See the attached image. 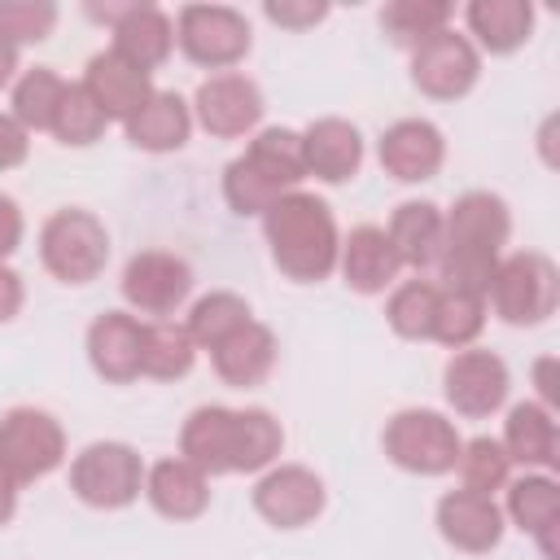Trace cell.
I'll return each instance as SVG.
<instances>
[{"instance_id":"obj_1","label":"cell","mask_w":560,"mask_h":560,"mask_svg":"<svg viewBox=\"0 0 560 560\" xmlns=\"http://www.w3.org/2000/svg\"><path fill=\"white\" fill-rule=\"evenodd\" d=\"M284 451V424L267 407H223L201 402L179 424V459L214 477L236 472H267L280 464Z\"/></svg>"},{"instance_id":"obj_2","label":"cell","mask_w":560,"mask_h":560,"mask_svg":"<svg viewBox=\"0 0 560 560\" xmlns=\"http://www.w3.org/2000/svg\"><path fill=\"white\" fill-rule=\"evenodd\" d=\"M512 241V210L490 188H468L442 210V254H438V284L481 293L490 289L494 267L503 262Z\"/></svg>"},{"instance_id":"obj_3","label":"cell","mask_w":560,"mask_h":560,"mask_svg":"<svg viewBox=\"0 0 560 560\" xmlns=\"http://www.w3.org/2000/svg\"><path fill=\"white\" fill-rule=\"evenodd\" d=\"M262 241L271 254V267L293 284H319L337 271L341 254V228L324 197L298 188L280 197L262 214Z\"/></svg>"},{"instance_id":"obj_4","label":"cell","mask_w":560,"mask_h":560,"mask_svg":"<svg viewBox=\"0 0 560 560\" xmlns=\"http://www.w3.org/2000/svg\"><path fill=\"white\" fill-rule=\"evenodd\" d=\"M306 179L302 136L293 127H258L249 144L223 166V201L241 219H262L280 197Z\"/></svg>"},{"instance_id":"obj_5","label":"cell","mask_w":560,"mask_h":560,"mask_svg":"<svg viewBox=\"0 0 560 560\" xmlns=\"http://www.w3.org/2000/svg\"><path fill=\"white\" fill-rule=\"evenodd\" d=\"M39 267L57 284H92L109 267V228L83 206H61L39 223Z\"/></svg>"},{"instance_id":"obj_6","label":"cell","mask_w":560,"mask_h":560,"mask_svg":"<svg viewBox=\"0 0 560 560\" xmlns=\"http://www.w3.org/2000/svg\"><path fill=\"white\" fill-rule=\"evenodd\" d=\"M560 306V267L542 249L503 254L490 276L486 311H494L508 328H538Z\"/></svg>"},{"instance_id":"obj_7","label":"cell","mask_w":560,"mask_h":560,"mask_svg":"<svg viewBox=\"0 0 560 560\" xmlns=\"http://www.w3.org/2000/svg\"><path fill=\"white\" fill-rule=\"evenodd\" d=\"M381 451L394 468L411 477H446L459 464L464 438L451 416L433 407H402L381 429Z\"/></svg>"},{"instance_id":"obj_8","label":"cell","mask_w":560,"mask_h":560,"mask_svg":"<svg viewBox=\"0 0 560 560\" xmlns=\"http://www.w3.org/2000/svg\"><path fill=\"white\" fill-rule=\"evenodd\" d=\"M144 459L131 442H88L70 459V494L96 512H122L144 494Z\"/></svg>"},{"instance_id":"obj_9","label":"cell","mask_w":560,"mask_h":560,"mask_svg":"<svg viewBox=\"0 0 560 560\" xmlns=\"http://www.w3.org/2000/svg\"><path fill=\"white\" fill-rule=\"evenodd\" d=\"M66 464V429L44 407H9L0 416V472L22 490Z\"/></svg>"},{"instance_id":"obj_10","label":"cell","mask_w":560,"mask_h":560,"mask_svg":"<svg viewBox=\"0 0 560 560\" xmlns=\"http://www.w3.org/2000/svg\"><path fill=\"white\" fill-rule=\"evenodd\" d=\"M171 22H175V48L192 66L214 74L236 70L254 48L249 18L232 4H184Z\"/></svg>"},{"instance_id":"obj_11","label":"cell","mask_w":560,"mask_h":560,"mask_svg":"<svg viewBox=\"0 0 560 560\" xmlns=\"http://www.w3.org/2000/svg\"><path fill=\"white\" fill-rule=\"evenodd\" d=\"M192 267L184 254L175 249H140L127 258L122 276H118V293L127 302L131 315L144 319H171L188 298H192Z\"/></svg>"},{"instance_id":"obj_12","label":"cell","mask_w":560,"mask_h":560,"mask_svg":"<svg viewBox=\"0 0 560 560\" xmlns=\"http://www.w3.org/2000/svg\"><path fill=\"white\" fill-rule=\"evenodd\" d=\"M442 394L446 407L464 420H486L494 411L508 407L512 394V368L503 354L486 350V346H468V350H451L446 368H442Z\"/></svg>"},{"instance_id":"obj_13","label":"cell","mask_w":560,"mask_h":560,"mask_svg":"<svg viewBox=\"0 0 560 560\" xmlns=\"http://www.w3.org/2000/svg\"><path fill=\"white\" fill-rule=\"evenodd\" d=\"M192 122L214 136V140H241V136H254L262 127V114H267V101H262V88L258 79L241 74V70H223V74H206L192 92Z\"/></svg>"},{"instance_id":"obj_14","label":"cell","mask_w":560,"mask_h":560,"mask_svg":"<svg viewBox=\"0 0 560 560\" xmlns=\"http://www.w3.org/2000/svg\"><path fill=\"white\" fill-rule=\"evenodd\" d=\"M249 503L271 529H306L324 516L328 486L306 464H271L267 472H258Z\"/></svg>"},{"instance_id":"obj_15","label":"cell","mask_w":560,"mask_h":560,"mask_svg":"<svg viewBox=\"0 0 560 560\" xmlns=\"http://www.w3.org/2000/svg\"><path fill=\"white\" fill-rule=\"evenodd\" d=\"M481 79V52L455 26L411 48V88L429 101H464Z\"/></svg>"},{"instance_id":"obj_16","label":"cell","mask_w":560,"mask_h":560,"mask_svg":"<svg viewBox=\"0 0 560 560\" xmlns=\"http://www.w3.org/2000/svg\"><path fill=\"white\" fill-rule=\"evenodd\" d=\"M376 162L398 184H424L446 162V136L429 118H398L376 140Z\"/></svg>"},{"instance_id":"obj_17","label":"cell","mask_w":560,"mask_h":560,"mask_svg":"<svg viewBox=\"0 0 560 560\" xmlns=\"http://www.w3.org/2000/svg\"><path fill=\"white\" fill-rule=\"evenodd\" d=\"M433 525L442 534L446 547L464 551V556H490L503 542V508L490 494H472V490H446L433 508Z\"/></svg>"},{"instance_id":"obj_18","label":"cell","mask_w":560,"mask_h":560,"mask_svg":"<svg viewBox=\"0 0 560 560\" xmlns=\"http://www.w3.org/2000/svg\"><path fill=\"white\" fill-rule=\"evenodd\" d=\"M302 162H306V179L319 184H350L363 166V131L341 118V114H324L311 118L302 131Z\"/></svg>"},{"instance_id":"obj_19","label":"cell","mask_w":560,"mask_h":560,"mask_svg":"<svg viewBox=\"0 0 560 560\" xmlns=\"http://www.w3.org/2000/svg\"><path fill=\"white\" fill-rule=\"evenodd\" d=\"M503 490V521L529 534L542 560H560V481L551 472H521Z\"/></svg>"},{"instance_id":"obj_20","label":"cell","mask_w":560,"mask_h":560,"mask_svg":"<svg viewBox=\"0 0 560 560\" xmlns=\"http://www.w3.org/2000/svg\"><path fill=\"white\" fill-rule=\"evenodd\" d=\"M140 337H144V319L131 311H101L88 324L83 350L88 363L101 381L109 385H131L140 381Z\"/></svg>"},{"instance_id":"obj_21","label":"cell","mask_w":560,"mask_h":560,"mask_svg":"<svg viewBox=\"0 0 560 560\" xmlns=\"http://www.w3.org/2000/svg\"><path fill=\"white\" fill-rule=\"evenodd\" d=\"M337 271H341V284L359 298H376V293H389L398 284V254L385 236V228L376 223H359L341 236V254H337Z\"/></svg>"},{"instance_id":"obj_22","label":"cell","mask_w":560,"mask_h":560,"mask_svg":"<svg viewBox=\"0 0 560 560\" xmlns=\"http://www.w3.org/2000/svg\"><path fill=\"white\" fill-rule=\"evenodd\" d=\"M109 35H114L109 52H118L127 66H136V70H144V74L162 70V66L171 61V52H175V22H171V13L158 9V4H136V0H127L122 18L109 26Z\"/></svg>"},{"instance_id":"obj_23","label":"cell","mask_w":560,"mask_h":560,"mask_svg":"<svg viewBox=\"0 0 560 560\" xmlns=\"http://www.w3.org/2000/svg\"><path fill=\"white\" fill-rule=\"evenodd\" d=\"M79 83H83V92L96 101V109H101L109 122H127V118L158 92V88H153V74L127 66V61H122L118 52H109V48H101V52L88 57Z\"/></svg>"},{"instance_id":"obj_24","label":"cell","mask_w":560,"mask_h":560,"mask_svg":"<svg viewBox=\"0 0 560 560\" xmlns=\"http://www.w3.org/2000/svg\"><path fill=\"white\" fill-rule=\"evenodd\" d=\"M499 442H503L512 468L521 464L525 472H551L556 477V468H560V424H556V411H547L542 402H534V398L512 402Z\"/></svg>"},{"instance_id":"obj_25","label":"cell","mask_w":560,"mask_h":560,"mask_svg":"<svg viewBox=\"0 0 560 560\" xmlns=\"http://www.w3.org/2000/svg\"><path fill=\"white\" fill-rule=\"evenodd\" d=\"M210 354V368H214V376L223 381V385H232V389H254V385H262L271 372H276V359H280V341H276V332L262 324V319H249V324H241L232 337H223L214 350H206Z\"/></svg>"},{"instance_id":"obj_26","label":"cell","mask_w":560,"mask_h":560,"mask_svg":"<svg viewBox=\"0 0 560 560\" xmlns=\"http://www.w3.org/2000/svg\"><path fill=\"white\" fill-rule=\"evenodd\" d=\"M144 499H149V508L158 516L184 525V521L206 516V508H210V477L201 468H192L188 459L166 455V459L144 468Z\"/></svg>"},{"instance_id":"obj_27","label":"cell","mask_w":560,"mask_h":560,"mask_svg":"<svg viewBox=\"0 0 560 560\" xmlns=\"http://www.w3.org/2000/svg\"><path fill=\"white\" fill-rule=\"evenodd\" d=\"M192 105L179 96V92H171V88H158L127 122H122V131H127V144L131 149H144V153H179L184 144H188V136H192Z\"/></svg>"},{"instance_id":"obj_28","label":"cell","mask_w":560,"mask_h":560,"mask_svg":"<svg viewBox=\"0 0 560 560\" xmlns=\"http://www.w3.org/2000/svg\"><path fill=\"white\" fill-rule=\"evenodd\" d=\"M534 4L529 0H472L464 9V26H468V39L477 52H490V57H508L516 48L529 44L534 35Z\"/></svg>"},{"instance_id":"obj_29","label":"cell","mask_w":560,"mask_h":560,"mask_svg":"<svg viewBox=\"0 0 560 560\" xmlns=\"http://www.w3.org/2000/svg\"><path fill=\"white\" fill-rule=\"evenodd\" d=\"M385 236H389V245H394L402 267H411L416 276L433 271L438 254H442V206H433V201L394 206V214L385 223Z\"/></svg>"},{"instance_id":"obj_30","label":"cell","mask_w":560,"mask_h":560,"mask_svg":"<svg viewBox=\"0 0 560 560\" xmlns=\"http://www.w3.org/2000/svg\"><path fill=\"white\" fill-rule=\"evenodd\" d=\"M197 363V346L175 319H144L140 337V376L149 381H184Z\"/></svg>"},{"instance_id":"obj_31","label":"cell","mask_w":560,"mask_h":560,"mask_svg":"<svg viewBox=\"0 0 560 560\" xmlns=\"http://www.w3.org/2000/svg\"><path fill=\"white\" fill-rule=\"evenodd\" d=\"M66 83L52 66H31L13 79V92H9V114L35 136V131H52V118H57V105L66 96Z\"/></svg>"},{"instance_id":"obj_32","label":"cell","mask_w":560,"mask_h":560,"mask_svg":"<svg viewBox=\"0 0 560 560\" xmlns=\"http://www.w3.org/2000/svg\"><path fill=\"white\" fill-rule=\"evenodd\" d=\"M438 293L442 284L438 280H398L385 298V324L394 337L402 341H429L433 337V319H438Z\"/></svg>"},{"instance_id":"obj_33","label":"cell","mask_w":560,"mask_h":560,"mask_svg":"<svg viewBox=\"0 0 560 560\" xmlns=\"http://www.w3.org/2000/svg\"><path fill=\"white\" fill-rule=\"evenodd\" d=\"M451 18H455V4H451V0H389V4L381 9V35H385L394 48L411 52V48L424 44L429 35L446 31Z\"/></svg>"},{"instance_id":"obj_34","label":"cell","mask_w":560,"mask_h":560,"mask_svg":"<svg viewBox=\"0 0 560 560\" xmlns=\"http://www.w3.org/2000/svg\"><path fill=\"white\" fill-rule=\"evenodd\" d=\"M254 319V311H249V302L241 298V293H232V289H210V293H201L192 306H188V319H184V328H188V337H192V346L197 350H214L223 337H232L241 324H249Z\"/></svg>"},{"instance_id":"obj_35","label":"cell","mask_w":560,"mask_h":560,"mask_svg":"<svg viewBox=\"0 0 560 560\" xmlns=\"http://www.w3.org/2000/svg\"><path fill=\"white\" fill-rule=\"evenodd\" d=\"M486 298L481 293H464V289H446L438 293V319H433V337L446 350H468L477 346V337L486 332Z\"/></svg>"},{"instance_id":"obj_36","label":"cell","mask_w":560,"mask_h":560,"mask_svg":"<svg viewBox=\"0 0 560 560\" xmlns=\"http://www.w3.org/2000/svg\"><path fill=\"white\" fill-rule=\"evenodd\" d=\"M455 472H459V486H464V490L494 499V490H503V486L512 481V459H508V451H503L499 438L481 433V438H468V442H464Z\"/></svg>"},{"instance_id":"obj_37","label":"cell","mask_w":560,"mask_h":560,"mask_svg":"<svg viewBox=\"0 0 560 560\" xmlns=\"http://www.w3.org/2000/svg\"><path fill=\"white\" fill-rule=\"evenodd\" d=\"M109 118L96 109V101L83 92V83H66V96L57 105V118H52V140L66 144V149H88L105 136Z\"/></svg>"},{"instance_id":"obj_38","label":"cell","mask_w":560,"mask_h":560,"mask_svg":"<svg viewBox=\"0 0 560 560\" xmlns=\"http://www.w3.org/2000/svg\"><path fill=\"white\" fill-rule=\"evenodd\" d=\"M61 22V9L52 0H0V31L22 44H44Z\"/></svg>"},{"instance_id":"obj_39","label":"cell","mask_w":560,"mask_h":560,"mask_svg":"<svg viewBox=\"0 0 560 560\" xmlns=\"http://www.w3.org/2000/svg\"><path fill=\"white\" fill-rule=\"evenodd\" d=\"M262 18L284 26V31H306V26H319L328 18V4L324 0H267Z\"/></svg>"},{"instance_id":"obj_40","label":"cell","mask_w":560,"mask_h":560,"mask_svg":"<svg viewBox=\"0 0 560 560\" xmlns=\"http://www.w3.org/2000/svg\"><path fill=\"white\" fill-rule=\"evenodd\" d=\"M26 158H31V131L9 109H0V175L18 171Z\"/></svg>"},{"instance_id":"obj_41","label":"cell","mask_w":560,"mask_h":560,"mask_svg":"<svg viewBox=\"0 0 560 560\" xmlns=\"http://www.w3.org/2000/svg\"><path fill=\"white\" fill-rule=\"evenodd\" d=\"M22 236H26V214H22V206H18L9 192H0V262H9V258L18 254Z\"/></svg>"},{"instance_id":"obj_42","label":"cell","mask_w":560,"mask_h":560,"mask_svg":"<svg viewBox=\"0 0 560 560\" xmlns=\"http://www.w3.org/2000/svg\"><path fill=\"white\" fill-rule=\"evenodd\" d=\"M22 306H26V280L9 262H0V324H13Z\"/></svg>"},{"instance_id":"obj_43","label":"cell","mask_w":560,"mask_h":560,"mask_svg":"<svg viewBox=\"0 0 560 560\" xmlns=\"http://www.w3.org/2000/svg\"><path fill=\"white\" fill-rule=\"evenodd\" d=\"M534 389H538V398H534V402H542L547 411H556V407H560V385H556V354H542V359H534Z\"/></svg>"},{"instance_id":"obj_44","label":"cell","mask_w":560,"mask_h":560,"mask_svg":"<svg viewBox=\"0 0 560 560\" xmlns=\"http://www.w3.org/2000/svg\"><path fill=\"white\" fill-rule=\"evenodd\" d=\"M18 74H22V48L0 31V88H13Z\"/></svg>"},{"instance_id":"obj_45","label":"cell","mask_w":560,"mask_h":560,"mask_svg":"<svg viewBox=\"0 0 560 560\" xmlns=\"http://www.w3.org/2000/svg\"><path fill=\"white\" fill-rule=\"evenodd\" d=\"M13 516H18V486L0 472V529L13 525Z\"/></svg>"}]
</instances>
